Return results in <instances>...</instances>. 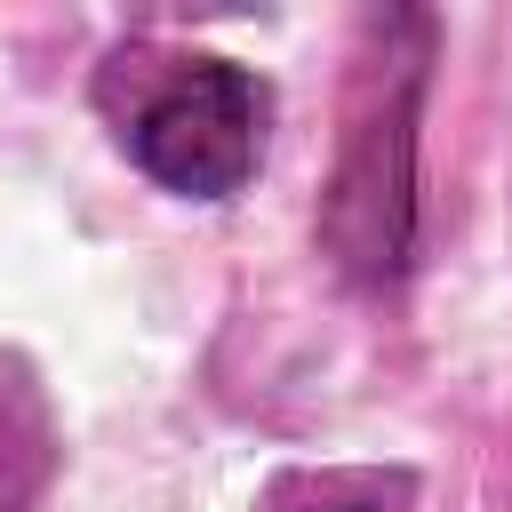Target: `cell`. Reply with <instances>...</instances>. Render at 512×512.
Returning a JSON list of instances; mask_svg holds the SVG:
<instances>
[{
	"instance_id": "1",
	"label": "cell",
	"mask_w": 512,
	"mask_h": 512,
	"mask_svg": "<svg viewBox=\"0 0 512 512\" xmlns=\"http://www.w3.org/2000/svg\"><path fill=\"white\" fill-rule=\"evenodd\" d=\"M256 144H264V88L224 56H192L128 120L136 168L168 192H192V200L240 192L256 168Z\"/></svg>"
}]
</instances>
